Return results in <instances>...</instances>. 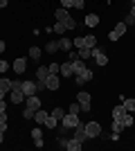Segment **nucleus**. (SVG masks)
<instances>
[{
	"label": "nucleus",
	"instance_id": "nucleus-13",
	"mask_svg": "<svg viewBox=\"0 0 135 151\" xmlns=\"http://www.w3.org/2000/svg\"><path fill=\"white\" fill-rule=\"evenodd\" d=\"M25 106L34 108V111H39V108H41V99H39V95H29V97H25Z\"/></svg>",
	"mask_w": 135,
	"mask_h": 151
},
{
	"label": "nucleus",
	"instance_id": "nucleus-22",
	"mask_svg": "<svg viewBox=\"0 0 135 151\" xmlns=\"http://www.w3.org/2000/svg\"><path fill=\"white\" fill-rule=\"evenodd\" d=\"M43 126H47V129H56V126H59V120H56V117H54V115H47V120H45V124Z\"/></svg>",
	"mask_w": 135,
	"mask_h": 151
},
{
	"label": "nucleus",
	"instance_id": "nucleus-32",
	"mask_svg": "<svg viewBox=\"0 0 135 151\" xmlns=\"http://www.w3.org/2000/svg\"><path fill=\"white\" fill-rule=\"evenodd\" d=\"M79 59H81V57H79V50H70V52H68V61H70V63L79 61Z\"/></svg>",
	"mask_w": 135,
	"mask_h": 151
},
{
	"label": "nucleus",
	"instance_id": "nucleus-8",
	"mask_svg": "<svg viewBox=\"0 0 135 151\" xmlns=\"http://www.w3.org/2000/svg\"><path fill=\"white\" fill-rule=\"evenodd\" d=\"M32 138H34V147H36V149H43V131H41L39 126H34L32 129Z\"/></svg>",
	"mask_w": 135,
	"mask_h": 151
},
{
	"label": "nucleus",
	"instance_id": "nucleus-40",
	"mask_svg": "<svg viewBox=\"0 0 135 151\" xmlns=\"http://www.w3.org/2000/svg\"><path fill=\"white\" fill-rule=\"evenodd\" d=\"M7 70H9V63H7V61H2V59H0V72H7Z\"/></svg>",
	"mask_w": 135,
	"mask_h": 151
},
{
	"label": "nucleus",
	"instance_id": "nucleus-1",
	"mask_svg": "<svg viewBox=\"0 0 135 151\" xmlns=\"http://www.w3.org/2000/svg\"><path fill=\"white\" fill-rule=\"evenodd\" d=\"M54 18H56L59 23H63L68 29H74V27H77V20L72 18L70 14H68V9H63V7H59L56 12H54Z\"/></svg>",
	"mask_w": 135,
	"mask_h": 151
},
{
	"label": "nucleus",
	"instance_id": "nucleus-19",
	"mask_svg": "<svg viewBox=\"0 0 135 151\" xmlns=\"http://www.w3.org/2000/svg\"><path fill=\"white\" fill-rule=\"evenodd\" d=\"M124 115H126V108H124L122 104L113 108V120H124Z\"/></svg>",
	"mask_w": 135,
	"mask_h": 151
},
{
	"label": "nucleus",
	"instance_id": "nucleus-45",
	"mask_svg": "<svg viewBox=\"0 0 135 151\" xmlns=\"http://www.w3.org/2000/svg\"><path fill=\"white\" fill-rule=\"evenodd\" d=\"M126 25H135V18H131V16H126V20H124Z\"/></svg>",
	"mask_w": 135,
	"mask_h": 151
},
{
	"label": "nucleus",
	"instance_id": "nucleus-12",
	"mask_svg": "<svg viewBox=\"0 0 135 151\" xmlns=\"http://www.w3.org/2000/svg\"><path fill=\"white\" fill-rule=\"evenodd\" d=\"M59 75L65 77V79H68V77H72V75H74V68H72V63H70V61L61 63V70H59Z\"/></svg>",
	"mask_w": 135,
	"mask_h": 151
},
{
	"label": "nucleus",
	"instance_id": "nucleus-48",
	"mask_svg": "<svg viewBox=\"0 0 135 151\" xmlns=\"http://www.w3.org/2000/svg\"><path fill=\"white\" fill-rule=\"evenodd\" d=\"M7 2H9V0H0V9H5V7H7Z\"/></svg>",
	"mask_w": 135,
	"mask_h": 151
},
{
	"label": "nucleus",
	"instance_id": "nucleus-52",
	"mask_svg": "<svg viewBox=\"0 0 135 151\" xmlns=\"http://www.w3.org/2000/svg\"><path fill=\"white\" fill-rule=\"evenodd\" d=\"M131 5H135V0H131Z\"/></svg>",
	"mask_w": 135,
	"mask_h": 151
},
{
	"label": "nucleus",
	"instance_id": "nucleus-46",
	"mask_svg": "<svg viewBox=\"0 0 135 151\" xmlns=\"http://www.w3.org/2000/svg\"><path fill=\"white\" fill-rule=\"evenodd\" d=\"M2 111H7V104H5V99H0V113Z\"/></svg>",
	"mask_w": 135,
	"mask_h": 151
},
{
	"label": "nucleus",
	"instance_id": "nucleus-24",
	"mask_svg": "<svg viewBox=\"0 0 135 151\" xmlns=\"http://www.w3.org/2000/svg\"><path fill=\"white\" fill-rule=\"evenodd\" d=\"M45 50L50 52V54L59 52V38H56V41H47V45H45Z\"/></svg>",
	"mask_w": 135,
	"mask_h": 151
},
{
	"label": "nucleus",
	"instance_id": "nucleus-11",
	"mask_svg": "<svg viewBox=\"0 0 135 151\" xmlns=\"http://www.w3.org/2000/svg\"><path fill=\"white\" fill-rule=\"evenodd\" d=\"M25 70H27V59H25V57L14 59V72H16V75H23Z\"/></svg>",
	"mask_w": 135,
	"mask_h": 151
},
{
	"label": "nucleus",
	"instance_id": "nucleus-29",
	"mask_svg": "<svg viewBox=\"0 0 135 151\" xmlns=\"http://www.w3.org/2000/svg\"><path fill=\"white\" fill-rule=\"evenodd\" d=\"M7 111H2V113H0V131H7Z\"/></svg>",
	"mask_w": 135,
	"mask_h": 151
},
{
	"label": "nucleus",
	"instance_id": "nucleus-17",
	"mask_svg": "<svg viewBox=\"0 0 135 151\" xmlns=\"http://www.w3.org/2000/svg\"><path fill=\"white\" fill-rule=\"evenodd\" d=\"M11 101L14 104H23V101H25V93H23V90H11Z\"/></svg>",
	"mask_w": 135,
	"mask_h": 151
},
{
	"label": "nucleus",
	"instance_id": "nucleus-15",
	"mask_svg": "<svg viewBox=\"0 0 135 151\" xmlns=\"http://www.w3.org/2000/svg\"><path fill=\"white\" fill-rule=\"evenodd\" d=\"M84 23H86V27H97L99 25V16H97V14H88L84 18Z\"/></svg>",
	"mask_w": 135,
	"mask_h": 151
},
{
	"label": "nucleus",
	"instance_id": "nucleus-25",
	"mask_svg": "<svg viewBox=\"0 0 135 151\" xmlns=\"http://www.w3.org/2000/svg\"><path fill=\"white\" fill-rule=\"evenodd\" d=\"M122 124L124 126H133L135 124V113H126V115H124V120H122Z\"/></svg>",
	"mask_w": 135,
	"mask_h": 151
},
{
	"label": "nucleus",
	"instance_id": "nucleus-33",
	"mask_svg": "<svg viewBox=\"0 0 135 151\" xmlns=\"http://www.w3.org/2000/svg\"><path fill=\"white\" fill-rule=\"evenodd\" d=\"M52 115H54V117L61 122V117L65 115V108H59V106H56V108H52Z\"/></svg>",
	"mask_w": 135,
	"mask_h": 151
},
{
	"label": "nucleus",
	"instance_id": "nucleus-44",
	"mask_svg": "<svg viewBox=\"0 0 135 151\" xmlns=\"http://www.w3.org/2000/svg\"><path fill=\"white\" fill-rule=\"evenodd\" d=\"M74 81H77V86H84V83H86V79H84L81 75H77V79H74Z\"/></svg>",
	"mask_w": 135,
	"mask_h": 151
},
{
	"label": "nucleus",
	"instance_id": "nucleus-31",
	"mask_svg": "<svg viewBox=\"0 0 135 151\" xmlns=\"http://www.w3.org/2000/svg\"><path fill=\"white\" fill-rule=\"evenodd\" d=\"M79 57H81V59L86 61V59H90V57H92V50H90V47H81V50H79Z\"/></svg>",
	"mask_w": 135,
	"mask_h": 151
},
{
	"label": "nucleus",
	"instance_id": "nucleus-10",
	"mask_svg": "<svg viewBox=\"0 0 135 151\" xmlns=\"http://www.w3.org/2000/svg\"><path fill=\"white\" fill-rule=\"evenodd\" d=\"M45 86H47V90H59V88H61V79H59V75H50L47 79H45Z\"/></svg>",
	"mask_w": 135,
	"mask_h": 151
},
{
	"label": "nucleus",
	"instance_id": "nucleus-51",
	"mask_svg": "<svg viewBox=\"0 0 135 151\" xmlns=\"http://www.w3.org/2000/svg\"><path fill=\"white\" fill-rule=\"evenodd\" d=\"M5 95H7V90H0V99H5Z\"/></svg>",
	"mask_w": 135,
	"mask_h": 151
},
{
	"label": "nucleus",
	"instance_id": "nucleus-39",
	"mask_svg": "<svg viewBox=\"0 0 135 151\" xmlns=\"http://www.w3.org/2000/svg\"><path fill=\"white\" fill-rule=\"evenodd\" d=\"M81 77H84L86 81H90V79H92V70H88V68H86L84 72H81Z\"/></svg>",
	"mask_w": 135,
	"mask_h": 151
},
{
	"label": "nucleus",
	"instance_id": "nucleus-7",
	"mask_svg": "<svg viewBox=\"0 0 135 151\" xmlns=\"http://www.w3.org/2000/svg\"><path fill=\"white\" fill-rule=\"evenodd\" d=\"M72 131H74V135H72V138H74V140H79L81 145H84L86 140H88V135H86V129H84V124H81V122H79V124L74 126V129H72Z\"/></svg>",
	"mask_w": 135,
	"mask_h": 151
},
{
	"label": "nucleus",
	"instance_id": "nucleus-43",
	"mask_svg": "<svg viewBox=\"0 0 135 151\" xmlns=\"http://www.w3.org/2000/svg\"><path fill=\"white\" fill-rule=\"evenodd\" d=\"M74 7H77V9H84L86 2H84V0H74Z\"/></svg>",
	"mask_w": 135,
	"mask_h": 151
},
{
	"label": "nucleus",
	"instance_id": "nucleus-6",
	"mask_svg": "<svg viewBox=\"0 0 135 151\" xmlns=\"http://www.w3.org/2000/svg\"><path fill=\"white\" fill-rule=\"evenodd\" d=\"M20 90L25 93V97H29V95H36V93H39V88H36V81H29V79H25V81L20 83Z\"/></svg>",
	"mask_w": 135,
	"mask_h": 151
},
{
	"label": "nucleus",
	"instance_id": "nucleus-47",
	"mask_svg": "<svg viewBox=\"0 0 135 151\" xmlns=\"http://www.w3.org/2000/svg\"><path fill=\"white\" fill-rule=\"evenodd\" d=\"M129 16H131V18H135V5H131V12H129Z\"/></svg>",
	"mask_w": 135,
	"mask_h": 151
},
{
	"label": "nucleus",
	"instance_id": "nucleus-4",
	"mask_svg": "<svg viewBox=\"0 0 135 151\" xmlns=\"http://www.w3.org/2000/svg\"><path fill=\"white\" fill-rule=\"evenodd\" d=\"M59 145L63 147V149H68V151H81V147H84L79 140H74V138H68V140L61 138V140H59Z\"/></svg>",
	"mask_w": 135,
	"mask_h": 151
},
{
	"label": "nucleus",
	"instance_id": "nucleus-2",
	"mask_svg": "<svg viewBox=\"0 0 135 151\" xmlns=\"http://www.w3.org/2000/svg\"><path fill=\"white\" fill-rule=\"evenodd\" d=\"M84 129H86V135H88V140H95V138H99L101 135V124L99 122H86L84 124Z\"/></svg>",
	"mask_w": 135,
	"mask_h": 151
},
{
	"label": "nucleus",
	"instance_id": "nucleus-30",
	"mask_svg": "<svg viewBox=\"0 0 135 151\" xmlns=\"http://www.w3.org/2000/svg\"><path fill=\"white\" fill-rule=\"evenodd\" d=\"M29 59L39 61V59H41V47H29Z\"/></svg>",
	"mask_w": 135,
	"mask_h": 151
},
{
	"label": "nucleus",
	"instance_id": "nucleus-34",
	"mask_svg": "<svg viewBox=\"0 0 135 151\" xmlns=\"http://www.w3.org/2000/svg\"><path fill=\"white\" fill-rule=\"evenodd\" d=\"M72 45L77 47V50H81V47H86V41H84V36H77L74 41H72Z\"/></svg>",
	"mask_w": 135,
	"mask_h": 151
},
{
	"label": "nucleus",
	"instance_id": "nucleus-50",
	"mask_svg": "<svg viewBox=\"0 0 135 151\" xmlns=\"http://www.w3.org/2000/svg\"><path fill=\"white\" fill-rule=\"evenodd\" d=\"M5 142V131H0V145Z\"/></svg>",
	"mask_w": 135,
	"mask_h": 151
},
{
	"label": "nucleus",
	"instance_id": "nucleus-23",
	"mask_svg": "<svg viewBox=\"0 0 135 151\" xmlns=\"http://www.w3.org/2000/svg\"><path fill=\"white\" fill-rule=\"evenodd\" d=\"M122 106L126 108V113H135V99H122Z\"/></svg>",
	"mask_w": 135,
	"mask_h": 151
},
{
	"label": "nucleus",
	"instance_id": "nucleus-16",
	"mask_svg": "<svg viewBox=\"0 0 135 151\" xmlns=\"http://www.w3.org/2000/svg\"><path fill=\"white\" fill-rule=\"evenodd\" d=\"M59 50L70 52L72 50V41H70V38H65V36H61V38H59Z\"/></svg>",
	"mask_w": 135,
	"mask_h": 151
},
{
	"label": "nucleus",
	"instance_id": "nucleus-37",
	"mask_svg": "<svg viewBox=\"0 0 135 151\" xmlns=\"http://www.w3.org/2000/svg\"><path fill=\"white\" fill-rule=\"evenodd\" d=\"M47 68H50V75H59V70H61V63H50Z\"/></svg>",
	"mask_w": 135,
	"mask_h": 151
},
{
	"label": "nucleus",
	"instance_id": "nucleus-21",
	"mask_svg": "<svg viewBox=\"0 0 135 151\" xmlns=\"http://www.w3.org/2000/svg\"><path fill=\"white\" fill-rule=\"evenodd\" d=\"M52 32H54V34H61V36H63L65 32H68V27H65L63 23H59V20H56V23L52 25Z\"/></svg>",
	"mask_w": 135,
	"mask_h": 151
},
{
	"label": "nucleus",
	"instance_id": "nucleus-20",
	"mask_svg": "<svg viewBox=\"0 0 135 151\" xmlns=\"http://www.w3.org/2000/svg\"><path fill=\"white\" fill-rule=\"evenodd\" d=\"M72 68H74V75H81V72H84V70L88 68V65H86V61H84V59H79V61H74V63H72Z\"/></svg>",
	"mask_w": 135,
	"mask_h": 151
},
{
	"label": "nucleus",
	"instance_id": "nucleus-49",
	"mask_svg": "<svg viewBox=\"0 0 135 151\" xmlns=\"http://www.w3.org/2000/svg\"><path fill=\"white\" fill-rule=\"evenodd\" d=\"M5 47H7V43H5V41H0V52H5Z\"/></svg>",
	"mask_w": 135,
	"mask_h": 151
},
{
	"label": "nucleus",
	"instance_id": "nucleus-27",
	"mask_svg": "<svg viewBox=\"0 0 135 151\" xmlns=\"http://www.w3.org/2000/svg\"><path fill=\"white\" fill-rule=\"evenodd\" d=\"M0 90H11V79L0 77Z\"/></svg>",
	"mask_w": 135,
	"mask_h": 151
},
{
	"label": "nucleus",
	"instance_id": "nucleus-28",
	"mask_svg": "<svg viewBox=\"0 0 135 151\" xmlns=\"http://www.w3.org/2000/svg\"><path fill=\"white\" fill-rule=\"evenodd\" d=\"M68 113H72V115H79V113H81V104H79V101L70 104V106H68Z\"/></svg>",
	"mask_w": 135,
	"mask_h": 151
},
{
	"label": "nucleus",
	"instance_id": "nucleus-41",
	"mask_svg": "<svg viewBox=\"0 0 135 151\" xmlns=\"http://www.w3.org/2000/svg\"><path fill=\"white\" fill-rule=\"evenodd\" d=\"M108 38H110V41H119V38H122V36H119V34H117V32L113 29V32H110V34H108Z\"/></svg>",
	"mask_w": 135,
	"mask_h": 151
},
{
	"label": "nucleus",
	"instance_id": "nucleus-3",
	"mask_svg": "<svg viewBox=\"0 0 135 151\" xmlns=\"http://www.w3.org/2000/svg\"><path fill=\"white\" fill-rule=\"evenodd\" d=\"M77 101L81 104V111H86V113L92 108V97H90V93H86V90H79L77 93Z\"/></svg>",
	"mask_w": 135,
	"mask_h": 151
},
{
	"label": "nucleus",
	"instance_id": "nucleus-9",
	"mask_svg": "<svg viewBox=\"0 0 135 151\" xmlns=\"http://www.w3.org/2000/svg\"><path fill=\"white\" fill-rule=\"evenodd\" d=\"M92 57H95L97 65H106V63H108V57H106V52L99 50V47H92Z\"/></svg>",
	"mask_w": 135,
	"mask_h": 151
},
{
	"label": "nucleus",
	"instance_id": "nucleus-18",
	"mask_svg": "<svg viewBox=\"0 0 135 151\" xmlns=\"http://www.w3.org/2000/svg\"><path fill=\"white\" fill-rule=\"evenodd\" d=\"M47 115H50L47 111H41V108H39V111L34 113V122H36V124H45V120H47Z\"/></svg>",
	"mask_w": 135,
	"mask_h": 151
},
{
	"label": "nucleus",
	"instance_id": "nucleus-42",
	"mask_svg": "<svg viewBox=\"0 0 135 151\" xmlns=\"http://www.w3.org/2000/svg\"><path fill=\"white\" fill-rule=\"evenodd\" d=\"M20 83H23L20 79H14V81H11V90H18V88H20Z\"/></svg>",
	"mask_w": 135,
	"mask_h": 151
},
{
	"label": "nucleus",
	"instance_id": "nucleus-14",
	"mask_svg": "<svg viewBox=\"0 0 135 151\" xmlns=\"http://www.w3.org/2000/svg\"><path fill=\"white\" fill-rule=\"evenodd\" d=\"M47 77H50V68H47V65H41V68L36 70V81H45Z\"/></svg>",
	"mask_w": 135,
	"mask_h": 151
},
{
	"label": "nucleus",
	"instance_id": "nucleus-5",
	"mask_svg": "<svg viewBox=\"0 0 135 151\" xmlns=\"http://www.w3.org/2000/svg\"><path fill=\"white\" fill-rule=\"evenodd\" d=\"M79 124V115H72V113H65L63 117H61V126H65V129H74V126Z\"/></svg>",
	"mask_w": 135,
	"mask_h": 151
},
{
	"label": "nucleus",
	"instance_id": "nucleus-35",
	"mask_svg": "<svg viewBox=\"0 0 135 151\" xmlns=\"http://www.w3.org/2000/svg\"><path fill=\"white\" fill-rule=\"evenodd\" d=\"M34 113H36V111H34V108L25 106V111H23V117H25V120H34Z\"/></svg>",
	"mask_w": 135,
	"mask_h": 151
},
{
	"label": "nucleus",
	"instance_id": "nucleus-38",
	"mask_svg": "<svg viewBox=\"0 0 135 151\" xmlns=\"http://www.w3.org/2000/svg\"><path fill=\"white\" fill-rule=\"evenodd\" d=\"M61 7H63V9H70V7H74V0H61Z\"/></svg>",
	"mask_w": 135,
	"mask_h": 151
},
{
	"label": "nucleus",
	"instance_id": "nucleus-26",
	"mask_svg": "<svg viewBox=\"0 0 135 151\" xmlns=\"http://www.w3.org/2000/svg\"><path fill=\"white\" fill-rule=\"evenodd\" d=\"M84 41H86V47H90V50L97 47V36H92V34H90V36H84Z\"/></svg>",
	"mask_w": 135,
	"mask_h": 151
},
{
	"label": "nucleus",
	"instance_id": "nucleus-36",
	"mask_svg": "<svg viewBox=\"0 0 135 151\" xmlns=\"http://www.w3.org/2000/svg\"><path fill=\"white\" fill-rule=\"evenodd\" d=\"M126 27H129L126 23H117V25H115V32L119 34V36H124V34H126Z\"/></svg>",
	"mask_w": 135,
	"mask_h": 151
}]
</instances>
